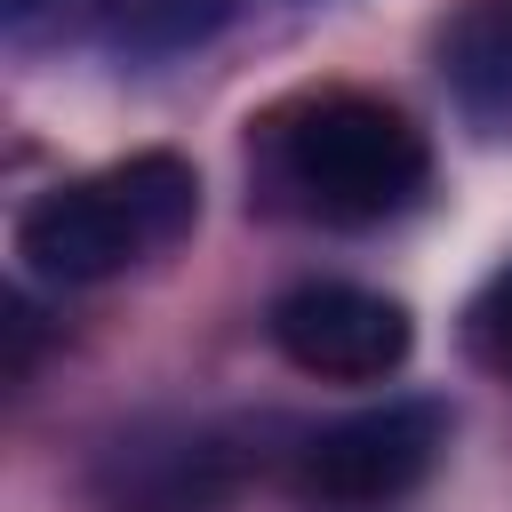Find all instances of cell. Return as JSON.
<instances>
[{"mask_svg": "<svg viewBox=\"0 0 512 512\" xmlns=\"http://www.w3.org/2000/svg\"><path fill=\"white\" fill-rule=\"evenodd\" d=\"M200 216V176L176 152H136L104 176L56 184L16 216V256L56 280V288H88L112 280L160 248H176Z\"/></svg>", "mask_w": 512, "mask_h": 512, "instance_id": "cell-1", "label": "cell"}, {"mask_svg": "<svg viewBox=\"0 0 512 512\" xmlns=\"http://www.w3.org/2000/svg\"><path fill=\"white\" fill-rule=\"evenodd\" d=\"M424 168H432L424 136L408 128V112H392L376 96H320L280 136V176L336 224L408 208L424 192Z\"/></svg>", "mask_w": 512, "mask_h": 512, "instance_id": "cell-2", "label": "cell"}, {"mask_svg": "<svg viewBox=\"0 0 512 512\" xmlns=\"http://www.w3.org/2000/svg\"><path fill=\"white\" fill-rule=\"evenodd\" d=\"M408 312L376 288H352V280H312V288H288L272 304V344L304 368V376H328V384H376L408 360Z\"/></svg>", "mask_w": 512, "mask_h": 512, "instance_id": "cell-3", "label": "cell"}, {"mask_svg": "<svg viewBox=\"0 0 512 512\" xmlns=\"http://www.w3.org/2000/svg\"><path fill=\"white\" fill-rule=\"evenodd\" d=\"M440 440H448V416L432 400H384V408L328 424L304 456V480L336 504H392L432 472Z\"/></svg>", "mask_w": 512, "mask_h": 512, "instance_id": "cell-4", "label": "cell"}, {"mask_svg": "<svg viewBox=\"0 0 512 512\" xmlns=\"http://www.w3.org/2000/svg\"><path fill=\"white\" fill-rule=\"evenodd\" d=\"M440 72L472 128L512 136V0H472L440 40Z\"/></svg>", "mask_w": 512, "mask_h": 512, "instance_id": "cell-5", "label": "cell"}, {"mask_svg": "<svg viewBox=\"0 0 512 512\" xmlns=\"http://www.w3.org/2000/svg\"><path fill=\"white\" fill-rule=\"evenodd\" d=\"M224 16H232V0H104V24L128 56H184Z\"/></svg>", "mask_w": 512, "mask_h": 512, "instance_id": "cell-6", "label": "cell"}, {"mask_svg": "<svg viewBox=\"0 0 512 512\" xmlns=\"http://www.w3.org/2000/svg\"><path fill=\"white\" fill-rule=\"evenodd\" d=\"M472 344H480L496 368H512V264L488 272V288L472 296Z\"/></svg>", "mask_w": 512, "mask_h": 512, "instance_id": "cell-7", "label": "cell"}, {"mask_svg": "<svg viewBox=\"0 0 512 512\" xmlns=\"http://www.w3.org/2000/svg\"><path fill=\"white\" fill-rule=\"evenodd\" d=\"M40 8H48V0H8V16H16V24H32Z\"/></svg>", "mask_w": 512, "mask_h": 512, "instance_id": "cell-8", "label": "cell"}]
</instances>
